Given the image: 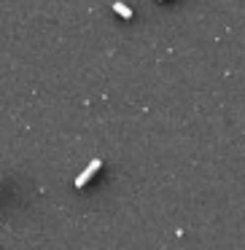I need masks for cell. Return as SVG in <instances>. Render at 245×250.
I'll return each instance as SVG.
<instances>
[{"label":"cell","instance_id":"obj_2","mask_svg":"<svg viewBox=\"0 0 245 250\" xmlns=\"http://www.w3.org/2000/svg\"><path fill=\"white\" fill-rule=\"evenodd\" d=\"M113 11L119 14V17H124V19H132V11L124 6V3H113Z\"/></svg>","mask_w":245,"mask_h":250},{"label":"cell","instance_id":"obj_1","mask_svg":"<svg viewBox=\"0 0 245 250\" xmlns=\"http://www.w3.org/2000/svg\"><path fill=\"white\" fill-rule=\"evenodd\" d=\"M100 167H103V159H92V162H89V167H87V169H84V172L76 178V188H84V186H87L89 180L94 178V172H97Z\"/></svg>","mask_w":245,"mask_h":250}]
</instances>
